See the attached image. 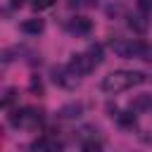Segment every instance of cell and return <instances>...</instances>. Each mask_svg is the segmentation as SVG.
I'll return each mask as SVG.
<instances>
[{
	"label": "cell",
	"mask_w": 152,
	"mask_h": 152,
	"mask_svg": "<svg viewBox=\"0 0 152 152\" xmlns=\"http://www.w3.org/2000/svg\"><path fill=\"white\" fill-rule=\"evenodd\" d=\"M145 81V74L140 71H128V69H119V71H112L102 78V90L114 95V93H121V90H128L138 83Z\"/></svg>",
	"instance_id": "1"
},
{
	"label": "cell",
	"mask_w": 152,
	"mask_h": 152,
	"mask_svg": "<svg viewBox=\"0 0 152 152\" xmlns=\"http://www.w3.org/2000/svg\"><path fill=\"white\" fill-rule=\"evenodd\" d=\"M112 50L119 57H147L150 55V48L142 40H124V38H116V40H112Z\"/></svg>",
	"instance_id": "2"
},
{
	"label": "cell",
	"mask_w": 152,
	"mask_h": 152,
	"mask_svg": "<svg viewBox=\"0 0 152 152\" xmlns=\"http://www.w3.org/2000/svg\"><path fill=\"white\" fill-rule=\"evenodd\" d=\"M66 66L71 69V74L86 76V74H90V71L95 69V62H93V59L88 57V52H86V55H71V59H69Z\"/></svg>",
	"instance_id": "3"
},
{
	"label": "cell",
	"mask_w": 152,
	"mask_h": 152,
	"mask_svg": "<svg viewBox=\"0 0 152 152\" xmlns=\"http://www.w3.org/2000/svg\"><path fill=\"white\" fill-rule=\"evenodd\" d=\"M52 78H55V83H59V86H64V88H74V86H76V74H71L69 66H66V69L55 66V69H52Z\"/></svg>",
	"instance_id": "4"
},
{
	"label": "cell",
	"mask_w": 152,
	"mask_h": 152,
	"mask_svg": "<svg viewBox=\"0 0 152 152\" xmlns=\"http://www.w3.org/2000/svg\"><path fill=\"white\" fill-rule=\"evenodd\" d=\"M43 28H45V24H43V19H38V17L26 19V21L21 24V31L28 33V36H38V33H43Z\"/></svg>",
	"instance_id": "5"
},
{
	"label": "cell",
	"mask_w": 152,
	"mask_h": 152,
	"mask_svg": "<svg viewBox=\"0 0 152 152\" xmlns=\"http://www.w3.org/2000/svg\"><path fill=\"white\" fill-rule=\"evenodd\" d=\"M128 26H131L135 33H145V31H147V19H145V14H142V12L131 14V17H128Z\"/></svg>",
	"instance_id": "6"
},
{
	"label": "cell",
	"mask_w": 152,
	"mask_h": 152,
	"mask_svg": "<svg viewBox=\"0 0 152 152\" xmlns=\"http://www.w3.org/2000/svg\"><path fill=\"white\" fill-rule=\"evenodd\" d=\"M90 28H93V21H90L88 17H76V19L71 21V31H76V33H81V36L90 33Z\"/></svg>",
	"instance_id": "7"
},
{
	"label": "cell",
	"mask_w": 152,
	"mask_h": 152,
	"mask_svg": "<svg viewBox=\"0 0 152 152\" xmlns=\"http://www.w3.org/2000/svg\"><path fill=\"white\" fill-rule=\"evenodd\" d=\"M131 109L133 112H147V109H152V95H135Z\"/></svg>",
	"instance_id": "8"
},
{
	"label": "cell",
	"mask_w": 152,
	"mask_h": 152,
	"mask_svg": "<svg viewBox=\"0 0 152 152\" xmlns=\"http://www.w3.org/2000/svg\"><path fill=\"white\" fill-rule=\"evenodd\" d=\"M59 119H76L78 114H81V104H76V102H71V104H64L59 112Z\"/></svg>",
	"instance_id": "9"
},
{
	"label": "cell",
	"mask_w": 152,
	"mask_h": 152,
	"mask_svg": "<svg viewBox=\"0 0 152 152\" xmlns=\"http://www.w3.org/2000/svg\"><path fill=\"white\" fill-rule=\"evenodd\" d=\"M116 121H119L124 128H133V126H135V114H133V109H131V112H116Z\"/></svg>",
	"instance_id": "10"
},
{
	"label": "cell",
	"mask_w": 152,
	"mask_h": 152,
	"mask_svg": "<svg viewBox=\"0 0 152 152\" xmlns=\"http://www.w3.org/2000/svg\"><path fill=\"white\" fill-rule=\"evenodd\" d=\"M88 57H90L95 64H100V62L104 59V57H102V45H90V48H88Z\"/></svg>",
	"instance_id": "11"
},
{
	"label": "cell",
	"mask_w": 152,
	"mask_h": 152,
	"mask_svg": "<svg viewBox=\"0 0 152 152\" xmlns=\"http://www.w3.org/2000/svg\"><path fill=\"white\" fill-rule=\"evenodd\" d=\"M100 150H102L100 140H86L83 142V152H100Z\"/></svg>",
	"instance_id": "12"
},
{
	"label": "cell",
	"mask_w": 152,
	"mask_h": 152,
	"mask_svg": "<svg viewBox=\"0 0 152 152\" xmlns=\"http://www.w3.org/2000/svg\"><path fill=\"white\" fill-rule=\"evenodd\" d=\"M138 12H142L145 17L152 14V0H138Z\"/></svg>",
	"instance_id": "13"
},
{
	"label": "cell",
	"mask_w": 152,
	"mask_h": 152,
	"mask_svg": "<svg viewBox=\"0 0 152 152\" xmlns=\"http://www.w3.org/2000/svg\"><path fill=\"white\" fill-rule=\"evenodd\" d=\"M52 2H55V0H33V10H36V12L48 10V7H52Z\"/></svg>",
	"instance_id": "14"
},
{
	"label": "cell",
	"mask_w": 152,
	"mask_h": 152,
	"mask_svg": "<svg viewBox=\"0 0 152 152\" xmlns=\"http://www.w3.org/2000/svg\"><path fill=\"white\" fill-rule=\"evenodd\" d=\"M14 97H17V90H14V88H10V90L5 93V97H2V104H5V107H10V104L14 102Z\"/></svg>",
	"instance_id": "15"
},
{
	"label": "cell",
	"mask_w": 152,
	"mask_h": 152,
	"mask_svg": "<svg viewBox=\"0 0 152 152\" xmlns=\"http://www.w3.org/2000/svg\"><path fill=\"white\" fill-rule=\"evenodd\" d=\"M45 145H48V140H45V138H38V140H33L31 150H33V152H43V150H45Z\"/></svg>",
	"instance_id": "16"
},
{
	"label": "cell",
	"mask_w": 152,
	"mask_h": 152,
	"mask_svg": "<svg viewBox=\"0 0 152 152\" xmlns=\"http://www.w3.org/2000/svg\"><path fill=\"white\" fill-rule=\"evenodd\" d=\"M43 152H62V145H59V142H50V140H48V145H45V150H43Z\"/></svg>",
	"instance_id": "17"
},
{
	"label": "cell",
	"mask_w": 152,
	"mask_h": 152,
	"mask_svg": "<svg viewBox=\"0 0 152 152\" xmlns=\"http://www.w3.org/2000/svg\"><path fill=\"white\" fill-rule=\"evenodd\" d=\"M121 5H109V14H121Z\"/></svg>",
	"instance_id": "18"
},
{
	"label": "cell",
	"mask_w": 152,
	"mask_h": 152,
	"mask_svg": "<svg viewBox=\"0 0 152 152\" xmlns=\"http://www.w3.org/2000/svg\"><path fill=\"white\" fill-rule=\"evenodd\" d=\"M21 2H24V0H12V7H19Z\"/></svg>",
	"instance_id": "19"
}]
</instances>
